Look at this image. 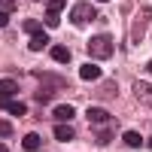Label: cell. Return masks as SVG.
I'll return each mask as SVG.
<instances>
[{"label":"cell","mask_w":152,"mask_h":152,"mask_svg":"<svg viewBox=\"0 0 152 152\" xmlns=\"http://www.w3.org/2000/svg\"><path fill=\"white\" fill-rule=\"evenodd\" d=\"M0 110L12 113V116H24V113H28V104H18V100H6V97H0Z\"/></svg>","instance_id":"3957f363"},{"label":"cell","mask_w":152,"mask_h":152,"mask_svg":"<svg viewBox=\"0 0 152 152\" xmlns=\"http://www.w3.org/2000/svg\"><path fill=\"white\" fill-rule=\"evenodd\" d=\"M88 52H91L94 61H104V58L113 55V40H110L107 34H97V37H91V40H88Z\"/></svg>","instance_id":"6da1fadb"},{"label":"cell","mask_w":152,"mask_h":152,"mask_svg":"<svg viewBox=\"0 0 152 152\" xmlns=\"http://www.w3.org/2000/svg\"><path fill=\"white\" fill-rule=\"evenodd\" d=\"M97 15V9L91 6V3H76L73 9H70V21L73 24H85V21H91Z\"/></svg>","instance_id":"7a4b0ae2"},{"label":"cell","mask_w":152,"mask_h":152,"mask_svg":"<svg viewBox=\"0 0 152 152\" xmlns=\"http://www.w3.org/2000/svg\"><path fill=\"white\" fill-rule=\"evenodd\" d=\"M24 31H28V37H37V34H43V24L37 18H28V21H24Z\"/></svg>","instance_id":"7c38bea8"},{"label":"cell","mask_w":152,"mask_h":152,"mask_svg":"<svg viewBox=\"0 0 152 152\" xmlns=\"http://www.w3.org/2000/svg\"><path fill=\"white\" fill-rule=\"evenodd\" d=\"M146 70H149V73H152V61H149V64H146Z\"/></svg>","instance_id":"d6986e66"},{"label":"cell","mask_w":152,"mask_h":152,"mask_svg":"<svg viewBox=\"0 0 152 152\" xmlns=\"http://www.w3.org/2000/svg\"><path fill=\"white\" fill-rule=\"evenodd\" d=\"M88 122H110V113L107 110H100V107H88Z\"/></svg>","instance_id":"5b68a950"},{"label":"cell","mask_w":152,"mask_h":152,"mask_svg":"<svg viewBox=\"0 0 152 152\" xmlns=\"http://www.w3.org/2000/svg\"><path fill=\"white\" fill-rule=\"evenodd\" d=\"M125 143H128V146H143V137L137 131H125Z\"/></svg>","instance_id":"4fadbf2b"},{"label":"cell","mask_w":152,"mask_h":152,"mask_svg":"<svg viewBox=\"0 0 152 152\" xmlns=\"http://www.w3.org/2000/svg\"><path fill=\"white\" fill-rule=\"evenodd\" d=\"M12 134V125L9 122H0V137H9Z\"/></svg>","instance_id":"2e32d148"},{"label":"cell","mask_w":152,"mask_h":152,"mask_svg":"<svg viewBox=\"0 0 152 152\" xmlns=\"http://www.w3.org/2000/svg\"><path fill=\"white\" fill-rule=\"evenodd\" d=\"M21 146L28 149V152H31V149H40V134H24V140H21Z\"/></svg>","instance_id":"8fae6325"},{"label":"cell","mask_w":152,"mask_h":152,"mask_svg":"<svg viewBox=\"0 0 152 152\" xmlns=\"http://www.w3.org/2000/svg\"><path fill=\"white\" fill-rule=\"evenodd\" d=\"M18 91V82H12V79H0V97H12Z\"/></svg>","instance_id":"ba28073f"},{"label":"cell","mask_w":152,"mask_h":152,"mask_svg":"<svg viewBox=\"0 0 152 152\" xmlns=\"http://www.w3.org/2000/svg\"><path fill=\"white\" fill-rule=\"evenodd\" d=\"M0 152H9V149H6V146H3V143H0Z\"/></svg>","instance_id":"ac0fdd59"},{"label":"cell","mask_w":152,"mask_h":152,"mask_svg":"<svg viewBox=\"0 0 152 152\" xmlns=\"http://www.w3.org/2000/svg\"><path fill=\"white\" fill-rule=\"evenodd\" d=\"M46 24H49V28H58V24H61V12H52V9H49V12H46Z\"/></svg>","instance_id":"5bb4252c"},{"label":"cell","mask_w":152,"mask_h":152,"mask_svg":"<svg viewBox=\"0 0 152 152\" xmlns=\"http://www.w3.org/2000/svg\"><path fill=\"white\" fill-rule=\"evenodd\" d=\"M76 116V107H70V104H58L55 107V119L58 122H67V119H73Z\"/></svg>","instance_id":"277c9868"},{"label":"cell","mask_w":152,"mask_h":152,"mask_svg":"<svg viewBox=\"0 0 152 152\" xmlns=\"http://www.w3.org/2000/svg\"><path fill=\"white\" fill-rule=\"evenodd\" d=\"M6 21H9V12H3V9H0V28H6Z\"/></svg>","instance_id":"e0dca14e"},{"label":"cell","mask_w":152,"mask_h":152,"mask_svg":"<svg viewBox=\"0 0 152 152\" xmlns=\"http://www.w3.org/2000/svg\"><path fill=\"white\" fill-rule=\"evenodd\" d=\"M64 6H67V0H52V3H49V9H52V12H61Z\"/></svg>","instance_id":"9a60e30c"},{"label":"cell","mask_w":152,"mask_h":152,"mask_svg":"<svg viewBox=\"0 0 152 152\" xmlns=\"http://www.w3.org/2000/svg\"><path fill=\"white\" fill-rule=\"evenodd\" d=\"M49 46V34L43 31V34H37V37H31V49L34 52H40V49H46Z\"/></svg>","instance_id":"30bf717a"},{"label":"cell","mask_w":152,"mask_h":152,"mask_svg":"<svg viewBox=\"0 0 152 152\" xmlns=\"http://www.w3.org/2000/svg\"><path fill=\"white\" fill-rule=\"evenodd\" d=\"M79 76H82V79H100V67L97 64H82L79 67Z\"/></svg>","instance_id":"52a82bcc"},{"label":"cell","mask_w":152,"mask_h":152,"mask_svg":"<svg viewBox=\"0 0 152 152\" xmlns=\"http://www.w3.org/2000/svg\"><path fill=\"white\" fill-rule=\"evenodd\" d=\"M149 149H152V137H149Z\"/></svg>","instance_id":"ffe728a7"},{"label":"cell","mask_w":152,"mask_h":152,"mask_svg":"<svg viewBox=\"0 0 152 152\" xmlns=\"http://www.w3.org/2000/svg\"><path fill=\"white\" fill-rule=\"evenodd\" d=\"M73 137H76V131L67 128V125H58V128H55V140H61V143H70Z\"/></svg>","instance_id":"8992f818"},{"label":"cell","mask_w":152,"mask_h":152,"mask_svg":"<svg viewBox=\"0 0 152 152\" xmlns=\"http://www.w3.org/2000/svg\"><path fill=\"white\" fill-rule=\"evenodd\" d=\"M52 58L58 61V64H67L70 61V49L67 46H52Z\"/></svg>","instance_id":"9c48e42d"}]
</instances>
